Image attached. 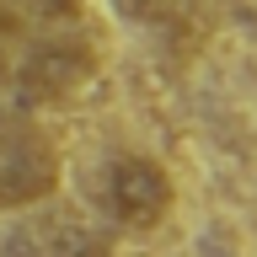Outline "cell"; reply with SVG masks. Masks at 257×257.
Wrapping results in <instances>:
<instances>
[{
	"label": "cell",
	"mask_w": 257,
	"mask_h": 257,
	"mask_svg": "<svg viewBox=\"0 0 257 257\" xmlns=\"http://www.w3.org/2000/svg\"><path fill=\"white\" fill-rule=\"evenodd\" d=\"M22 43H27V22L11 11V0H0V86L11 80V64L22 54Z\"/></svg>",
	"instance_id": "obj_6"
},
{
	"label": "cell",
	"mask_w": 257,
	"mask_h": 257,
	"mask_svg": "<svg viewBox=\"0 0 257 257\" xmlns=\"http://www.w3.org/2000/svg\"><path fill=\"white\" fill-rule=\"evenodd\" d=\"M102 204L123 230H156L177 209V182L156 156L145 150H118L102 166Z\"/></svg>",
	"instance_id": "obj_3"
},
{
	"label": "cell",
	"mask_w": 257,
	"mask_h": 257,
	"mask_svg": "<svg viewBox=\"0 0 257 257\" xmlns=\"http://www.w3.org/2000/svg\"><path fill=\"white\" fill-rule=\"evenodd\" d=\"M102 75V54L91 38L59 27L43 38H27L11 64V96L22 107H70L80 91H91Z\"/></svg>",
	"instance_id": "obj_1"
},
{
	"label": "cell",
	"mask_w": 257,
	"mask_h": 257,
	"mask_svg": "<svg viewBox=\"0 0 257 257\" xmlns=\"http://www.w3.org/2000/svg\"><path fill=\"white\" fill-rule=\"evenodd\" d=\"M32 241H38V257H112L107 236L96 225L75 220V214H43V220H32Z\"/></svg>",
	"instance_id": "obj_4"
},
{
	"label": "cell",
	"mask_w": 257,
	"mask_h": 257,
	"mask_svg": "<svg viewBox=\"0 0 257 257\" xmlns=\"http://www.w3.org/2000/svg\"><path fill=\"white\" fill-rule=\"evenodd\" d=\"M123 16H150V11H161V0H112Z\"/></svg>",
	"instance_id": "obj_7"
},
{
	"label": "cell",
	"mask_w": 257,
	"mask_h": 257,
	"mask_svg": "<svg viewBox=\"0 0 257 257\" xmlns=\"http://www.w3.org/2000/svg\"><path fill=\"white\" fill-rule=\"evenodd\" d=\"M11 11L22 16V22H38V27L59 32V27H75L80 22V0H11Z\"/></svg>",
	"instance_id": "obj_5"
},
{
	"label": "cell",
	"mask_w": 257,
	"mask_h": 257,
	"mask_svg": "<svg viewBox=\"0 0 257 257\" xmlns=\"http://www.w3.org/2000/svg\"><path fill=\"white\" fill-rule=\"evenodd\" d=\"M64 182V156L38 123H0V214L48 204Z\"/></svg>",
	"instance_id": "obj_2"
}]
</instances>
